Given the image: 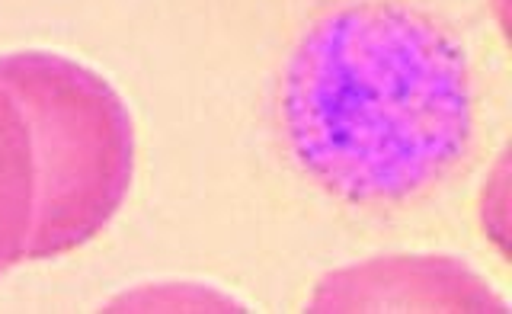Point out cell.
<instances>
[{"label":"cell","mask_w":512,"mask_h":314,"mask_svg":"<svg viewBox=\"0 0 512 314\" xmlns=\"http://www.w3.org/2000/svg\"><path fill=\"white\" fill-rule=\"evenodd\" d=\"M285 125L298 164L330 193L407 199L468 151V65L423 13L346 7L298 45L285 74Z\"/></svg>","instance_id":"6da1fadb"},{"label":"cell","mask_w":512,"mask_h":314,"mask_svg":"<svg viewBox=\"0 0 512 314\" xmlns=\"http://www.w3.org/2000/svg\"><path fill=\"white\" fill-rule=\"evenodd\" d=\"M135 170V125L106 77L55 52L0 55V276L96 238Z\"/></svg>","instance_id":"7a4b0ae2"},{"label":"cell","mask_w":512,"mask_h":314,"mask_svg":"<svg viewBox=\"0 0 512 314\" xmlns=\"http://www.w3.org/2000/svg\"><path fill=\"white\" fill-rule=\"evenodd\" d=\"M308 311H506L471 266L452 257H388L330 273Z\"/></svg>","instance_id":"3957f363"}]
</instances>
